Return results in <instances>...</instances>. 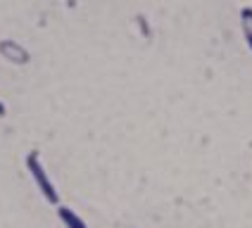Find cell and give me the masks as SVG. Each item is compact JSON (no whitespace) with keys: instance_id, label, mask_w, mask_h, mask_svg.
Masks as SVG:
<instances>
[{"instance_id":"7a4b0ae2","label":"cell","mask_w":252,"mask_h":228,"mask_svg":"<svg viewBox=\"0 0 252 228\" xmlns=\"http://www.w3.org/2000/svg\"><path fill=\"white\" fill-rule=\"evenodd\" d=\"M57 214H60L62 224H64L67 228H88L84 224V219H81V216H76V214L71 212L69 207H57Z\"/></svg>"},{"instance_id":"3957f363","label":"cell","mask_w":252,"mask_h":228,"mask_svg":"<svg viewBox=\"0 0 252 228\" xmlns=\"http://www.w3.org/2000/svg\"><path fill=\"white\" fill-rule=\"evenodd\" d=\"M240 24H243V33H245L248 45H250V50H252V7H245L240 12Z\"/></svg>"},{"instance_id":"6da1fadb","label":"cell","mask_w":252,"mask_h":228,"mask_svg":"<svg viewBox=\"0 0 252 228\" xmlns=\"http://www.w3.org/2000/svg\"><path fill=\"white\" fill-rule=\"evenodd\" d=\"M27 167H29V171H31V176H33L36 185H38V190L43 193V198L48 200L50 204H57L60 198H57V193H55V185L50 183L48 173H45V169H43L41 159H38V152H29L27 155Z\"/></svg>"},{"instance_id":"277c9868","label":"cell","mask_w":252,"mask_h":228,"mask_svg":"<svg viewBox=\"0 0 252 228\" xmlns=\"http://www.w3.org/2000/svg\"><path fill=\"white\" fill-rule=\"evenodd\" d=\"M2 114H5V105L0 102V116H2Z\"/></svg>"}]
</instances>
